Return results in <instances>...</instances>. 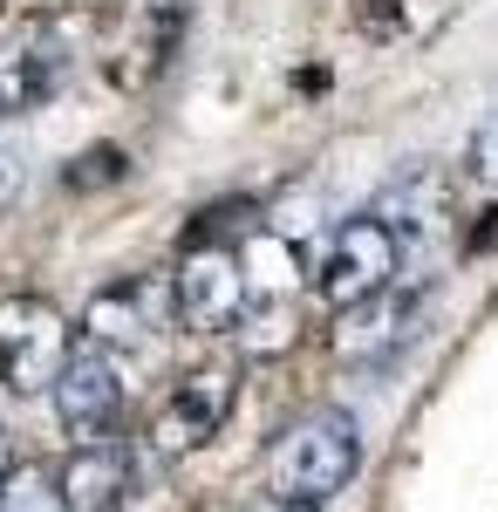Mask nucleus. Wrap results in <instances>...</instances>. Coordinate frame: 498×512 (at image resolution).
Instances as JSON below:
<instances>
[{"mask_svg": "<svg viewBox=\"0 0 498 512\" xmlns=\"http://www.w3.org/2000/svg\"><path fill=\"white\" fill-rule=\"evenodd\" d=\"M14 192H21V158H14V151H0V205H7Z\"/></svg>", "mask_w": 498, "mask_h": 512, "instance_id": "obj_16", "label": "nucleus"}, {"mask_svg": "<svg viewBox=\"0 0 498 512\" xmlns=\"http://www.w3.org/2000/svg\"><path fill=\"white\" fill-rule=\"evenodd\" d=\"M464 171H471L478 185H498V110L471 130V144H464Z\"/></svg>", "mask_w": 498, "mask_h": 512, "instance_id": "obj_14", "label": "nucleus"}, {"mask_svg": "<svg viewBox=\"0 0 498 512\" xmlns=\"http://www.w3.org/2000/svg\"><path fill=\"white\" fill-rule=\"evenodd\" d=\"M232 403H239V369L232 362H198V369H185L151 410V431H144L151 458H164V465L198 458L212 437L226 431Z\"/></svg>", "mask_w": 498, "mask_h": 512, "instance_id": "obj_3", "label": "nucleus"}, {"mask_svg": "<svg viewBox=\"0 0 498 512\" xmlns=\"http://www.w3.org/2000/svg\"><path fill=\"white\" fill-rule=\"evenodd\" d=\"M69 82V41L55 28H21L0 41V117H35Z\"/></svg>", "mask_w": 498, "mask_h": 512, "instance_id": "obj_9", "label": "nucleus"}, {"mask_svg": "<svg viewBox=\"0 0 498 512\" xmlns=\"http://www.w3.org/2000/svg\"><path fill=\"white\" fill-rule=\"evenodd\" d=\"M0 512H69L62 472H48V465H14V472L0 478Z\"/></svg>", "mask_w": 498, "mask_h": 512, "instance_id": "obj_13", "label": "nucleus"}, {"mask_svg": "<svg viewBox=\"0 0 498 512\" xmlns=\"http://www.w3.org/2000/svg\"><path fill=\"white\" fill-rule=\"evenodd\" d=\"M267 472H273V492H280V499H314V506H328V499L348 492L355 472H362V424L348 417L342 403L307 410L301 424L273 444Z\"/></svg>", "mask_w": 498, "mask_h": 512, "instance_id": "obj_1", "label": "nucleus"}, {"mask_svg": "<svg viewBox=\"0 0 498 512\" xmlns=\"http://www.w3.org/2000/svg\"><path fill=\"white\" fill-rule=\"evenodd\" d=\"M444 198H451V185H444V178H437L430 164H410V171H396V185H389V192L376 198L369 212H383L389 226H396V233L417 246V239L430 233V219L444 212Z\"/></svg>", "mask_w": 498, "mask_h": 512, "instance_id": "obj_11", "label": "nucleus"}, {"mask_svg": "<svg viewBox=\"0 0 498 512\" xmlns=\"http://www.w3.org/2000/svg\"><path fill=\"white\" fill-rule=\"evenodd\" d=\"M164 321H178V301H171V280L164 274H130L103 287L89 308H82V342H96V349L110 355H137L157 342V328Z\"/></svg>", "mask_w": 498, "mask_h": 512, "instance_id": "obj_8", "label": "nucleus"}, {"mask_svg": "<svg viewBox=\"0 0 498 512\" xmlns=\"http://www.w3.org/2000/svg\"><path fill=\"white\" fill-rule=\"evenodd\" d=\"M423 308H430V287L396 280V287H383V294H369V301H355V308L335 315L328 355H335L342 369H389V362L423 335Z\"/></svg>", "mask_w": 498, "mask_h": 512, "instance_id": "obj_5", "label": "nucleus"}, {"mask_svg": "<svg viewBox=\"0 0 498 512\" xmlns=\"http://www.w3.org/2000/svg\"><path fill=\"white\" fill-rule=\"evenodd\" d=\"M69 355H76V328L62 321L55 301H41V294H7L0 301V390L7 396L55 390Z\"/></svg>", "mask_w": 498, "mask_h": 512, "instance_id": "obj_4", "label": "nucleus"}, {"mask_svg": "<svg viewBox=\"0 0 498 512\" xmlns=\"http://www.w3.org/2000/svg\"><path fill=\"white\" fill-rule=\"evenodd\" d=\"M171 301H178V328H192V335H232L246 321V308H253L239 246H185V260L171 274Z\"/></svg>", "mask_w": 498, "mask_h": 512, "instance_id": "obj_6", "label": "nucleus"}, {"mask_svg": "<svg viewBox=\"0 0 498 512\" xmlns=\"http://www.w3.org/2000/svg\"><path fill=\"white\" fill-rule=\"evenodd\" d=\"M130 492V451L116 437H96V444H76L69 465H62V499L69 512H116Z\"/></svg>", "mask_w": 498, "mask_h": 512, "instance_id": "obj_10", "label": "nucleus"}, {"mask_svg": "<svg viewBox=\"0 0 498 512\" xmlns=\"http://www.w3.org/2000/svg\"><path fill=\"white\" fill-rule=\"evenodd\" d=\"M123 410H130L123 355L82 342V349L62 362V376H55V417H62V431L76 437V444H96V437H116Z\"/></svg>", "mask_w": 498, "mask_h": 512, "instance_id": "obj_7", "label": "nucleus"}, {"mask_svg": "<svg viewBox=\"0 0 498 512\" xmlns=\"http://www.w3.org/2000/svg\"><path fill=\"white\" fill-rule=\"evenodd\" d=\"M239 512H321L314 499H280V492H260L253 506H239Z\"/></svg>", "mask_w": 498, "mask_h": 512, "instance_id": "obj_15", "label": "nucleus"}, {"mask_svg": "<svg viewBox=\"0 0 498 512\" xmlns=\"http://www.w3.org/2000/svg\"><path fill=\"white\" fill-rule=\"evenodd\" d=\"M14 472V437H7V424H0V478Z\"/></svg>", "mask_w": 498, "mask_h": 512, "instance_id": "obj_17", "label": "nucleus"}, {"mask_svg": "<svg viewBox=\"0 0 498 512\" xmlns=\"http://www.w3.org/2000/svg\"><path fill=\"white\" fill-rule=\"evenodd\" d=\"M403 260H410V239L389 226L383 212H355L342 219L328 246H321V260H314V294L342 315L355 301H369V294H383L403 280Z\"/></svg>", "mask_w": 498, "mask_h": 512, "instance_id": "obj_2", "label": "nucleus"}, {"mask_svg": "<svg viewBox=\"0 0 498 512\" xmlns=\"http://www.w3.org/2000/svg\"><path fill=\"white\" fill-rule=\"evenodd\" d=\"M239 260H246V287H253L260 308L287 301V287H294V274H301V253H294L287 239H273V233H246Z\"/></svg>", "mask_w": 498, "mask_h": 512, "instance_id": "obj_12", "label": "nucleus"}]
</instances>
